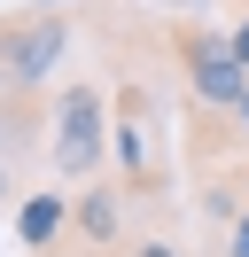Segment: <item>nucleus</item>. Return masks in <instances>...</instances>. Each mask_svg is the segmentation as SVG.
<instances>
[{"instance_id": "obj_3", "label": "nucleus", "mask_w": 249, "mask_h": 257, "mask_svg": "<svg viewBox=\"0 0 249 257\" xmlns=\"http://www.w3.org/2000/svg\"><path fill=\"white\" fill-rule=\"evenodd\" d=\"M62 55H70V8L62 0H31V8L0 16V78L16 94H47Z\"/></svg>"}, {"instance_id": "obj_11", "label": "nucleus", "mask_w": 249, "mask_h": 257, "mask_svg": "<svg viewBox=\"0 0 249 257\" xmlns=\"http://www.w3.org/2000/svg\"><path fill=\"white\" fill-rule=\"evenodd\" d=\"M31 257H62V249H31Z\"/></svg>"}, {"instance_id": "obj_10", "label": "nucleus", "mask_w": 249, "mask_h": 257, "mask_svg": "<svg viewBox=\"0 0 249 257\" xmlns=\"http://www.w3.org/2000/svg\"><path fill=\"white\" fill-rule=\"evenodd\" d=\"M156 8H195V0H156Z\"/></svg>"}, {"instance_id": "obj_1", "label": "nucleus", "mask_w": 249, "mask_h": 257, "mask_svg": "<svg viewBox=\"0 0 249 257\" xmlns=\"http://www.w3.org/2000/svg\"><path fill=\"white\" fill-rule=\"evenodd\" d=\"M101 164H109V94L93 78H70L47 94V172L86 187L101 179Z\"/></svg>"}, {"instance_id": "obj_6", "label": "nucleus", "mask_w": 249, "mask_h": 257, "mask_svg": "<svg viewBox=\"0 0 249 257\" xmlns=\"http://www.w3.org/2000/svg\"><path fill=\"white\" fill-rule=\"evenodd\" d=\"M125 257H187V241H171V234H133Z\"/></svg>"}, {"instance_id": "obj_8", "label": "nucleus", "mask_w": 249, "mask_h": 257, "mask_svg": "<svg viewBox=\"0 0 249 257\" xmlns=\"http://www.w3.org/2000/svg\"><path fill=\"white\" fill-rule=\"evenodd\" d=\"M226 47H233V63L249 70V16H233V24H226Z\"/></svg>"}, {"instance_id": "obj_9", "label": "nucleus", "mask_w": 249, "mask_h": 257, "mask_svg": "<svg viewBox=\"0 0 249 257\" xmlns=\"http://www.w3.org/2000/svg\"><path fill=\"white\" fill-rule=\"evenodd\" d=\"M226 257H249V210H241V218L226 226Z\"/></svg>"}, {"instance_id": "obj_4", "label": "nucleus", "mask_w": 249, "mask_h": 257, "mask_svg": "<svg viewBox=\"0 0 249 257\" xmlns=\"http://www.w3.org/2000/svg\"><path fill=\"white\" fill-rule=\"evenodd\" d=\"M164 109H156V94L140 78H117V101H109V164H117V179L133 195H156L164 187Z\"/></svg>"}, {"instance_id": "obj_5", "label": "nucleus", "mask_w": 249, "mask_h": 257, "mask_svg": "<svg viewBox=\"0 0 249 257\" xmlns=\"http://www.w3.org/2000/svg\"><path fill=\"white\" fill-rule=\"evenodd\" d=\"M62 234H70V195L62 187H24V203H16V241L31 249H62Z\"/></svg>"}, {"instance_id": "obj_7", "label": "nucleus", "mask_w": 249, "mask_h": 257, "mask_svg": "<svg viewBox=\"0 0 249 257\" xmlns=\"http://www.w3.org/2000/svg\"><path fill=\"white\" fill-rule=\"evenodd\" d=\"M16 203H24V172L0 156V210H16Z\"/></svg>"}, {"instance_id": "obj_2", "label": "nucleus", "mask_w": 249, "mask_h": 257, "mask_svg": "<svg viewBox=\"0 0 249 257\" xmlns=\"http://www.w3.org/2000/svg\"><path fill=\"white\" fill-rule=\"evenodd\" d=\"M171 70H179V86H187V109L233 117V109L249 101V70L233 63V47H226V24H202V16H187L179 32H171Z\"/></svg>"}]
</instances>
